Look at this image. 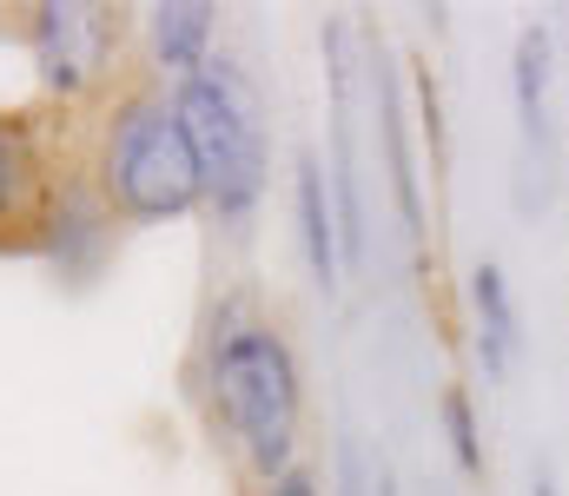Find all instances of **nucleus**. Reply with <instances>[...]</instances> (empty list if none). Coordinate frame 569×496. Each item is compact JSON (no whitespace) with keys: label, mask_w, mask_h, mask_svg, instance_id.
Returning a JSON list of instances; mask_svg holds the SVG:
<instances>
[{"label":"nucleus","mask_w":569,"mask_h":496,"mask_svg":"<svg viewBox=\"0 0 569 496\" xmlns=\"http://www.w3.org/2000/svg\"><path fill=\"white\" fill-rule=\"evenodd\" d=\"M120 33H127L120 7H87V0H47V7H27L20 20V40L53 100L93 93L120 53Z\"/></svg>","instance_id":"nucleus-5"},{"label":"nucleus","mask_w":569,"mask_h":496,"mask_svg":"<svg viewBox=\"0 0 569 496\" xmlns=\"http://www.w3.org/2000/svg\"><path fill=\"white\" fill-rule=\"evenodd\" d=\"M437 417H443V437H450V457H457V470L470 477V484H483V470H490V457H483V424H477V404H470V384H443L437 391Z\"/></svg>","instance_id":"nucleus-11"},{"label":"nucleus","mask_w":569,"mask_h":496,"mask_svg":"<svg viewBox=\"0 0 569 496\" xmlns=\"http://www.w3.org/2000/svg\"><path fill=\"white\" fill-rule=\"evenodd\" d=\"M212 40H219V7L206 0H166V7H146V47H152V73L166 80H186L212 60Z\"/></svg>","instance_id":"nucleus-8"},{"label":"nucleus","mask_w":569,"mask_h":496,"mask_svg":"<svg viewBox=\"0 0 569 496\" xmlns=\"http://www.w3.org/2000/svg\"><path fill=\"white\" fill-rule=\"evenodd\" d=\"M338 496H378V477L365 470V451H358L351 431L338 437Z\"/></svg>","instance_id":"nucleus-13"},{"label":"nucleus","mask_w":569,"mask_h":496,"mask_svg":"<svg viewBox=\"0 0 569 496\" xmlns=\"http://www.w3.org/2000/svg\"><path fill=\"white\" fill-rule=\"evenodd\" d=\"M199 391L212 411V431L232 444L239 470L252 484H272L298 464L305 437V364L284 325L252 298L232 292L206 318L199 337Z\"/></svg>","instance_id":"nucleus-1"},{"label":"nucleus","mask_w":569,"mask_h":496,"mask_svg":"<svg viewBox=\"0 0 569 496\" xmlns=\"http://www.w3.org/2000/svg\"><path fill=\"white\" fill-rule=\"evenodd\" d=\"M172 113L186 126V146L199 160V192H206V212L246 239L252 219H259V199H266V172H272V140H266V100H259V80L212 53L199 73L172 80Z\"/></svg>","instance_id":"nucleus-3"},{"label":"nucleus","mask_w":569,"mask_h":496,"mask_svg":"<svg viewBox=\"0 0 569 496\" xmlns=\"http://www.w3.org/2000/svg\"><path fill=\"white\" fill-rule=\"evenodd\" d=\"M378 496H398V477L391 470H378Z\"/></svg>","instance_id":"nucleus-16"},{"label":"nucleus","mask_w":569,"mask_h":496,"mask_svg":"<svg viewBox=\"0 0 569 496\" xmlns=\"http://www.w3.org/2000/svg\"><path fill=\"white\" fill-rule=\"evenodd\" d=\"M463 292H470V351H477L483 377L497 384V377L510 371V357H517V305H510V279H503V265L477 259Z\"/></svg>","instance_id":"nucleus-9"},{"label":"nucleus","mask_w":569,"mask_h":496,"mask_svg":"<svg viewBox=\"0 0 569 496\" xmlns=\"http://www.w3.org/2000/svg\"><path fill=\"white\" fill-rule=\"evenodd\" d=\"M291 219H298V245H305V272L311 285L331 298L345 285V245H338V205H331V179L311 146H298L291 160Z\"/></svg>","instance_id":"nucleus-7"},{"label":"nucleus","mask_w":569,"mask_h":496,"mask_svg":"<svg viewBox=\"0 0 569 496\" xmlns=\"http://www.w3.org/2000/svg\"><path fill=\"white\" fill-rule=\"evenodd\" d=\"M530 496H563V490H557V470H550V464H537V477H530Z\"/></svg>","instance_id":"nucleus-15"},{"label":"nucleus","mask_w":569,"mask_h":496,"mask_svg":"<svg viewBox=\"0 0 569 496\" xmlns=\"http://www.w3.org/2000/svg\"><path fill=\"white\" fill-rule=\"evenodd\" d=\"M259 496H325V490H318V477H311L305 464H291L284 477H272V484H259Z\"/></svg>","instance_id":"nucleus-14"},{"label":"nucleus","mask_w":569,"mask_h":496,"mask_svg":"<svg viewBox=\"0 0 569 496\" xmlns=\"http://www.w3.org/2000/svg\"><path fill=\"white\" fill-rule=\"evenodd\" d=\"M80 165L113 225H172V219L206 212L199 160L186 146L172 87H159V73H133L127 87L107 93Z\"/></svg>","instance_id":"nucleus-2"},{"label":"nucleus","mask_w":569,"mask_h":496,"mask_svg":"<svg viewBox=\"0 0 569 496\" xmlns=\"http://www.w3.org/2000/svg\"><path fill=\"white\" fill-rule=\"evenodd\" d=\"M87 165H67L60 120L0 107V259H40L60 245Z\"/></svg>","instance_id":"nucleus-4"},{"label":"nucleus","mask_w":569,"mask_h":496,"mask_svg":"<svg viewBox=\"0 0 569 496\" xmlns=\"http://www.w3.org/2000/svg\"><path fill=\"white\" fill-rule=\"evenodd\" d=\"M371 107H378V146H385V179H391V205L405 219V239L425 245V179H418V153H411V133H405V87H398V67L385 53V33H371Z\"/></svg>","instance_id":"nucleus-6"},{"label":"nucleus","mask_w":569,"mask_h":496,"mask_svg":"<svg viewBox=\"0 0 569 496\" xmlns=\"http://www.w3.org/2000/svg\"><path fill=\"white\" fill-rule=\"evenodd\" d=\"M411 87H418V126H425L430 165L443 172V165H450V133H443V93H437V73H430V60H411Z\"/></svg>","instance_id":"nucleus-12"},{"label":"nucleus","mask_w":569,"mask_h":496,"mask_svg":"<svg viewBox=\"0 0 569 496\" xmlns=\"http://www.w3.org/2000/svg\"><path fill=\"white\" fill-rule=\"evenodd\" d=\"M510 93H517V126H523V153H543L550 140V27L523 20L517 47H510Z\"/></svg>","instance_id":"nucleus-10"}]
</instances>
